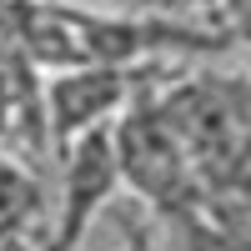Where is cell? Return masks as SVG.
Returning a JSON list of instances; mask_svg holds the SVG:
<instances>
[{"label":"cell","mask_w":251,"mask_h":251,"mask_svg":"<svg viewBox=\"0 0 251 251\" xmlns=\"http://www.w3.org/2000/svg\"><path fill=\"white\" fill-rule=\"evenodd\" d=\"M206 196L241 201L251 161V96L241 75H201L161 96Z\"/></svg>","instance_id":"6da1fadb"},{"label":"cell","mask_w":251,"mask_h":251,"mask_svg":"<svg viewBox=\"0 0 251 251\" xmlns=\"http://www.w3.org/2000/svg\"><path fill=\"white\" fill-rule=\"evenodd\" d=\"M35 201H40V191H35V181H30L25 171H15V166H5V161H0V226H15V221H30V211H35Z\"/></svg>","instance_id":"5b68a950"},{"label":"cell","mask_w":251,"mask_h":251,"mask_svg":"<svg viewBox=\"0 0 251 251\" xmlns=\"http://www.w3.org/2000/svg\"><path fill=\"white\" fill-rule=\"evenodd\" d=\"M136 71L116 66V60H75V66H60L46 80V136L55 146H66L71 136L91 131V126H111L121 116V106L136 96Z\"/></svg>","instance_id":"3957f363"},{"label":"cell","mask_w":251,"mask_h":251,"mask_svg":"<svg viewBox=\"0 0 251 251\" xmlns=\"http://www.w3.org/2000/svg\"><path fill=\"white\" fill-rule=\"evenodd\" d=\"M116 191H121V166H116L111 126H91V131L71 136L60 146V221L50 241L75 246Z\"/></svg>","instance_id":"277c9868"},{"label":"cell","mask_w":251,"mask_h":251,"mask_svg":"<svg viewBox=\"0 0 251 251\" xmlns=\"http://www.w3.org/2000/svg\"><path fill=\"white\" fill-rule=\"evenodd\" d=\"M111 146H116L121 186H131L151 211L176 221H191L206 211V191L191 171V156H186L161 96L136 91L126 100L121 116L111 121Z\"/></svg>","instance_id":"7a4b0ae2"},{"label":"cell","mask_w":251,"mask_h":251,"mask_svg":"<svg viewBox=\"0 0 251 251\" xmlns=\"http://www.w3.org/2000/svg\"><path fill=\"white\" fill-rule=\"evenodd\" d=\"M15 106H20L15 80H10V71H0V136H5V131H15Z\"/></svg>","instance_id":"8992f818"}]
</instances>
